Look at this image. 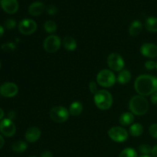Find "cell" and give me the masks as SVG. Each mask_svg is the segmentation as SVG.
<instances>
[{
	"mask_svg": "<svg viewBox=\"0 0 157 157\" xmlns=\"http://www.w3.org/2000/svg\"><path fill=\"white\" fill-rule=\"evenodd\" d=\"M134 88L141 96L152 95L157 91V78L152 75H140L135 81Z\"/></svg>",
	"mask_w": 157,
	"mask_h": 157,
	"instance_id": "obj_1",
	"label": "cell"
},
{
	"mask_svg": "<svg viewBox=\"0 0 157 157\" xmlns=\"http://www.w3.org/2000/svg\"><path fill=\"white\" fill-rule=\"evenodd\" d=\"M129 108L133 114L143 116L149 110V104L147 100L141 95H136L130 99L129 102Z\"/></svg>",
	"mask_w": 157,
	"mask_h": 157,
	"instance_id": "obj_2",
	"label": "cell"
},
{
	"mask_svg": "<svg viewBox=\"0 0 157 157\" xmlns=\"http://www.w3.org/2000/svg\"><path fill=\"white\" fill-rule=\"evenodd\" d=\"M94 101L98 108L102 110H107L113 104V98L111 94L106 90H98L94 94Z\"/></svg>",
	"mask_w": 157,
	"mask_h": 157,
	"instance_id": "obj_3",
	"label": "cell"
},
{
	"mask_svg": "<svg viewBox=\"0 0 157 157\" xmlns=\"http://www.w3.org/2000/svg\"><path fill=\"white\" fill-rule=\"evenodd\" d=\"M116 76L112 71L104 69L97 75V82L104 87H110L116 83Z\"/></svg>",
	"mask_w": 157,
	"mask_h": 157,
	"instance_id": "obj_4",
	"label": "cell"
},
{
	"mask_svg": "<svg viewBox=\"0 0 157 157\" xmlns=\"http://www.w3.org/2000/svg\"><path fill=\"white\" fill-rule=\"evenodd\" d=\"M69 110L62 106H56L50 110V117L56 123H64L68 119Z\"/></svg>",
	"mask_w": 157,
	"mask_h": 157,
	"instance_id": "obj_5",
	"label": "cell"
},
{
	"mask_svg": "<svg viewBox=\"0 0 157 157\" xmlns=\"http://www.w3.org/2000/svg\"><path fill=\"white\" fill-rule=\"evenodd\" d=\"M107 64L113 71H121L124 67V60L118 53H112L107 58Z\"/></svg>",
	"mask_w": 157,
	"mask_h": 157,
	"instance_id": "obj_6",
	"label": "cell"
},
{
	"mask_svg": "<svg viewBox=\"0 0 157 157\" xmlns=\"http://www.w3.org/2000/svg\"><path fill=\"white\" fill-rule=\"evenodd\" d=\"M108 136L114 142L123 143L128 138V132L121 127H113L108 130Z\"/></svg>",
	"mask_w": 157,
	"mask_h": 157,
	"instance_id": "obj_7",
	"label": "cell"
},
{
	"mask_svg": "<svg viewBox=\"0 0 157 157\" xmlns=\"http://www.w3.org/2000/svg\"><path fill=\"white\" fill-rule=\"evenodd\" d=\"M61 44V39L57 35H52L44 39L43 47L48 53H55L60 48Z\"/></svg>",
	"mask_w": 157,
	"mask_h": 157,
	"instance_id": "obj_8",
	"label": "cell"
},
{
	"mask_svg": "<svg viewBox=\"0 0 157 157\" xmlns=\"http://www.w3.org/2000/svg\"><path fill=\"white\" fill-rule=\"evenodd\" d=\"M18 30L22 35H30L37 30V24L34 20L25 18L18 24Z\"/></svg>",
	"mask_w": 157,
	"mask_h": 157,
	"instance_id": "obj_9",
	"label": "cell"
},
{
	"mask_svg": "<svg viewBox=\"0 0 157 157\" xmlns=\"http://www.w3.org/2000/svg\"><path fill=\"white\" fill-rule=\"evenodd\" d=\"M0 132L4 136L11 137L15 135L16 132V127L12 121L9 120V118H6V119L2 120L0 122Z\"/></svg>",
	"mask_w": 157,
	"mask_h": 157,
	"instance_id": "obj_10",
	"label": "cell"
},
{
	"mask_svg": "<svg viewBox=\"0 0 157 157\" xmlns=\"http://www.w3.org/2000/svg\"><path fill=\"white\" fill-rule=\"evenodd\" d=\"M18 92V87L12 82L3 83L0 86V94L5 98H13Z\"/></svg>",
	"mask_w": 157,
	"mask_h": 157,
	"instance_id": "obj_11",
	"label": "cell"
},
{
	"mask_svg": "<svg viewBox=\"0 0 157 157\" xmlns=\"http://www.w3.org/2000/svg\"><path fill=\"white\" fill-rule=\"evenodd\" d=\"M140 52L144 57L147 58H156L157 45L153 43H145L140 47Z\"/></svg>",
	"mask_w": 157,
	"mask_h": 157,
	"instance_id": "obj_12",
	"label": "cell"
},
{
	"mask_svg": "<svg viewBox=\"0 0 157 157\" xmlns=\"http://www.w3.org/2000/svg\"><path fill=\"white\" fill-rule=\"evenodd\" d=\"M0 5L6 13L15 14L18 10V2L17 0H1Z\"/></svg>",
	"mask_w": 157,
	"mask_h": 157,
	"instance_id": "obj_13",
	"label": "cell"
},
{
	"mask_svg": "<svg viewBox=\"0 0 157 157\" xmlns=\"http://www.w3.org/2000/svg\"><path fill=\"white\" fill-rule=\"evenodd\" d=\"M41 135V132L39 128L36 127H32L26 130L25 137L28 142L35 143L40 139Z\"/></svg>",
	"mask_w": 157,
	"mask_h": 157,
	"instance_id": "obj_14",
	"label": "cell"
},
{
	"mask_svg": "<svg viewBox=\"0 0 157 157\" xmlns=\"http://www.w3.org/2000/svg\"><path fill=\"white\" fill-rule=\"evenodd\" d=\"M46 8L45 6L41 2H32L29 7V12L32 16H38L44 12Z\"/></svg>",
	"mask_w": 157,
	"mask_h": 157,
	"instance_id": "obj_15",
	"label": "cell"
},
{
	"mask_svg": "<svg viewBox=\"0 0 157 157\" xmlns=\"http://www.w3.org/2000/svg\"><path fill=\"white\" fill-rule=\"evenodd\" d=\"M142 29L143 25L141 21H140L139 20H135L131 23L130 28H129V33L133 37L137 36L142 32Z\"/></svg>",
	"mask_w": 157,
	"mask_h": 157,
	"instance_id": "obj_16",
	"label": "cell"
},
{
	"mask_svg": "<svg viewBox=\"0 0 157 157\" xmlns=\"http://www.w3.org/2000/svg\"><path fill=\"white\" fill-rule=\"evenodd\" d=\"M119 121L121 125L125 127L130 125L134 121V114H133L131 112H125L121 115Z\"/></svg>",
	"mask_w": 157,
	"mask_h": 157,
	"instance_id": "obj_17",
	"label": "cell"
},
{
	"mask_svg": "<svg viewBox=\"0 0 157 157\" xmlns=\"http://www.w3.org/2000/svg\"><path fill=\"white\" fill-rule=\"evenodd\" d=\"M63 45H64V48L66 50L69 51V52H73L77 48V42L75 41V38H73L71 36H66L64 37L63 39Z\"/></svg>",
	"mask_w": 157,
	"mask_h": 157,
	"instance_id": "obj_18",
	"label": "cell"
},
{
	"mask_svg": "<svg viewBox=\"0 0 157 157\" xmlns=\"http://www.w3.org/2000/svg\"><path fill=\"white\" fill-rule=\"evenodd\" d=\"M69 113L74 117L79 116L83 110V105L79 101H75L71 103L69 107Z\"/></svg>",
	"mask_w": 157,
	"mask_h": 157,
	"instance_id": "obj_19",
	"label": "cell"
},
{
	"mask_svg": "<svg viewBox=\"0 0 157 157\" xmlns=\"http://www.w3.org/2000/svg\"><path fill=\"white\" fill-rule=\"evenodd\" d=\"M117 80L118 83H120L121 84H127L131 80V74L129 71L122 70L121 71H120Z\"/></svg>",
	"mask_w": 157,
	"mask_h": 157,
	"instance_id": "obj_20",
	"label": "cell"
},
{
	"mask_svg": "<svg viewBox=\"0 0 157 157\" xmlns=\"http://www.w3.org/2000/svg\"><path fill=\"white\" fill-rule=\"evenodd\" d=\"M147 30L150 32H157V18L156 17H149L145 23Z\"/></svg>",
	"mask_w": 157,
	"mask_h": 157,
	"instance_id": "obj_21",
	"label": "cell"
},
{
	"mask_svg": "<svg viewBox=\"0 0 157 157\" xmlns=\"http://www.w3.org/2000/svg\"><path fill=\"white\" fill-rule=\"evenodd\" d=\"M130 134L133 136H141L144 133V127L140 124H133L130 128Z\"/></svg>",
	"mask_w": 157,
	"mask_h": 157,
	"instance_id": "obj_22",
	"label": "cell"
},
{
	"mask_svg": "<svg viewBox=\"0 0 157 157\" xmlns=\"http://www.w3.org/2000/svg\"><path fill=\"white\" fill-rule=\"evenodd\" d=\"M28 148V145L25 141L18 140L14 143L12 145V149L14 152L15 153H23Z\"/></svg>",
	"mask_w": 157,
	"mask_h": 157,
	"instance_id": "obj_23",
	"label": "cell"
},
{
	"mask_svg": "<svg viewBox=\"0 0 157 157\" xmlns=\"http://www.w3.org/2000/svg\"><path fill=\"white\" fill-rule=\"evenodd\" d=\"M44 29L47 33H53L56 31L57 25L54 21L48 20V21H46L45 23H44Z\"/></svg>",
	"mask_w": 157,
	"mask_h": 157,
	"instance_id": "obj_24",
	"label": "cell"
},
{
	"mask_svg": "<svg viewBox=\"0 0 157 157\" xmlns=\"http://www.w3.org/2000/svg\"><path fill=\"white\" fill-rule=\"evenodd\" d=\"M119 157H138L137 153L133 148H126L121 151Z\"/></svg>",
	"mask_w": 157,
	"mask_h": 157,
	"instance_id": "obj_25",
	"label": "cell"
},
{
	"mask_svg": "<svg viewBox=\"0 0 157 157\" xmlns=\"http://www.w3.org/2000/svg\"><path fill=\"white\" fill-rule=\"evenodd\" d=\"M139 150L143 155H146V156H149L152 152V148L150 147V145L148 144H142L140 146Z\"/></svg>",
	"mask_w": 157,
	"mask_h": 157,
	"instance_id": "obj_26",
	"label": "cell"
},
{
	"mask_svg": "<svg viewBox=\"0 0 157 157\" xmlns=\"http://www.w3.org/2000/svg\"><path fill=\"white\" fill-rule=\"evenodd\" d=\"M2 49L5 52H12L16 49V45L14 42H7L1 46Z\"/></svg>",
	"mask_w": 157,
	"mask_h": 157,
	"instance_id": "obj_27",
	"label": "cell"
},
{
	"mask_svg": "<svg viewBox=\"0 0 157 157\" xmlns=\"http://www.w3.org/2000/svg\"><path fill=\"white\" fill-rule=\"evenodd\" d=\"M4 25L6 29H8V30H12V29H13L15 27V25H16V21L14 19H12V18H8V19L5 21Z\"/></svg>",
	"mask_w": 157,
	"mask_h": 157,
	"instance_id": "obj_28",
	"label": "cell"
},
{
	"mask_svg": "<svg viewBox=\"0 0 157 157\" xmlns=\"http://www.w3.org/2000/svg\"><path fill=\"white\" fill-rule=\"evenodd\" d=\"M149 132H150V136H153L155 139H157V124H152L149 129Z\"/></svg>",
	"mask_w": 157,
	"mask_h": 157,
	"instance_id": "obj_29",
	"label": "cell"
},
{
	"mask_svg": "<svg viewBox=\"0 0 157 157\" xmlns=\"http://www.w3.org/2000/svg\"><path fill=\"white\" fill-rule=\"evenodd\" d=\"M89 89H90V93L95 94L98 91V84H97V83L94 82V81H91V82H90V84H89Z\"/></svg>",
	"mask_w": 157,
	"mask_h": 157,
	"instance_id": "obj_30",
	"label": "cell"
},
{
	"mask_svg": "<svg viewBox=\"0 0 157 157\" xmlns=\"http://www.w3.org/2000/svg\"><path fill=\"white\" fill-rule=\"evenodd\" d=\"M46 11H47L48 14L51 15H54L57 13V8L53 5H50L46 8Z\"/></svg>",
	"mask_w": 157,
	"mask_h": 157,
	"instance_id": "obj_31",
	"label": "cell"
},
{
	"mask_svg": "<svg viewBox=\"0 0 157 157\" xmlns=\"http://www.w3.org/2000/svg\"><path fill=\"white\" fill-rule=\"evenodd\" d=\"M144 65H145L146 68L148 70H153L154 68H156V63L153 61H147Z\"/></svg>",
	"mask_w": 157,
	"mask_h": 157,
	"instance_id": "obj_32",
	"label": "cell"
},
{
	"mask_svg": "<svg viewBox=\"0 0 157 157\" xmlns=\"http://www.w3.org/2000/svg\"><path fill=\"white\" fill-rule=\"evenodd\" d=\"M150 101L155 105H157V92L156 93L153 94L151 96V98H150Z\"/></svg>",
	"mask_w": 157,
	"mask_h": 157,
	"instance_id": "obj_33",
	"label": "cell"
},
{
	"mask_svg": "<svg viewBox=\"0 0 157 157\" xmlns=\"http://www.w3.org/2000/svg\"><path fill=\"white\" fill-rule=\"evenodd\" d=\"M41 157H53V154H52V152L46 150V151H44L41 153Z\"/></svg>",
	"mask_w": 157,
	"mask_h": 157,
	"instance_id": "obj_34",
	"label": "cell"
},
{
	"mask_svg": "<svg viewBox=\"0 0 157 157\" xmlns=\"http://www.w3.org/2000/svg\"><path fill=\"white\" fill-rule=\"evenodd\" d=\"M15 117H16V113H15V112L13 111V110H12V111H10L8 113V118H9V120H11V121L15 119Z\"/></svg>",
	"mask_w": 157,
	"mask_h": 157,
	"instance_id": "obj_35",
	"label": "cell"
},
{
	"mask_svg": "<svg viewBox=\"0 0 157 157\" xmlns=\"http://www.w3.org/2000/svg\"><path fill=\"white\" fill-rule=\"evenodd\" d=\"M151 154L153 155V157H157V145L154 146V147L152 148Z\"/></svg>",
	"mask_w": 157,
	"mask_h": 157,
	"instance_id": "obj_36",
	"label": "cell"
},
{
	"mask_svg": "<svg viewBox=\"0 0 157 157\" xmlns=\"http://www.w3.org/2000/svg\"><path fill=\"white\" fill-rule=\"evenodd\" d=\"M5 144V140H4V138L2 137V135H0V149L2 148L3 146Z\"/></svg>",
	"mask_w": 157,
	"mask_h": 157,
	"instance_id": "obj_37",
	"label": "cell"
},
{
	"mask_svg": "<svg viewBox=\"0 0 157 157\" xmlns=\"http://www.w3.org/2000/svg\"><path fill=\"white\" fill-rule=\"evenodd\" d=\"M4 32H5L4 28H3L2 25H0V38L4 35Z\"/></svg>",
	"mask_w": 157,
	"mask_h": 157,
	"instance_id": "obj_38",
	"label": "cell"
},
{
	"mask_svg": "<svg viewBox=\"0 0 157 157\" xmlns=\"http://www.w3.org/2000/svg\"><path fill=\"white\" fill-rule=\"evenodd\" d=\"M4 117V111L2 110V109L0 108V120H2Z\"/></svg>",
	"mask_w": 157,
	"mask_h": 157,
	"instance_id": "obj_39",
	"label": "cell"
},
{
	"mask_svg": "<svg viewBox=\"0 0 157 157\" xmlns=\"http://www.w3.org/2000/svg\"><path fill=\"white\" fill-rule=\"evenodd\" d=\"M140 157H151V156H146V155H143V156H140Z\"/></svg>",
	"mask_w": 157,
	"mask_h": 157,
	"instance_id": "obj_40",
	"label": "cell"
},
{
	"mask_svg": "<svg viewBox=\"0 0 157 157\" xmlns=\"http://www.w3.org/2000/svg\"><path fill=\"white\" fill-rule=\"evenodd\" d=\"M156 68L157 69V62H156Z\"/></svg>",
	"mask_w": 157,
	"mask_h": 157,
	"instance_id": "obj_41",
	"label": "cell"
},
{
	"mask_svg": "<svg viewBox=\"0 0 157 157\" xmlns=\"http://www.w3.org/2000/svg\"><path fill=\"white\" fill-rule=\"evenodd\" d=\"M0 68H1V62H0Z\"/></svg>",
	"mask_w": 157,
	"mask_h": 157,
	"instance_id": "obj_42",
	"label": "cell"
},
{
	"mask_svg": "<svg viewBox=\"0 0 157 157\" xmlns=\"http://www.w3.org/2000/svg\"><path fill=\"white\" fill-rule=\"evenodd\" d=\"M29 157H36V156H29Z\"/></svg>",
	"mask_w": 157,
	"mask_h": 157,
	"instance_id": "obj_43",
	"label": "cell"
},
{
	"mask_svg": "<svg viewBox=\"0 0 157 157\" xmlns=\"http://www.w3.org/2000/svg\"><path fill=\"white\" fill-rule=\"evenodd\" d=\"M0 2H1V0H0Z\"/></svg>",
	"mask_w": 157,
	"mask_h": 157,
	"instance_id": "obj_44",
	"label": "cell"
}]
</instances>
